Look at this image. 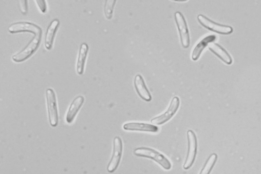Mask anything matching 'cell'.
<instances>
[{
  "instance_id": "ac0fdd59",
  "label": "cell",
  "mask_w": 261,
  "mask_h": 174,
  "mask_svg": "<svg viewBox=\"0 0 261 174\" xmlns=\"http://www.w3.org/2000/svg\"><path fill=\"white\" fill-rule=\"evenodd\" d=\"M116 3L115 0H106L104 6V14L108 19L112 18L113 9Z\"/></svg>"
},
{
  "instance_id": "d6986e66",
  "label": "cell",
  "mask_w": 261,
  "mask_h": 174,
  "mask_svg": "<svg viewBox=\"0 0 261 174\" xmlns=\"http://www.w3.org/2000/svg\"><path fill=\"white\" fill-rule=\"evenodd\" d=\"M41 13L44 14L47 12V4L44 0H37L36 1Z\"/></svg>"
},
{
  "instance_id": "4fadbf2b",
  "label": "cell",
  "mask_w": 261,
  "mask_h": 174,
  "mask_svg": "<svg viewBox=\"0 0 261 174\" xmlns=\"http://www.w3.org/2000/svg\"><path fill=\"white\" fill-rule=\"evenodd\" d=\"M208 48L215 56L220 58L226 64L230 65L232 63L233 59L230 54L218 43L211 42L209 43Z\"/></svg>"
},
{
  "instance_id": "8992f818",
  "label": "cell",
  "mask_w": 261,
  "mask_h": 174,
  "mask_svg": "<svg viewBox=\"0 0 261 174\" xmlns=\"http://www.w3.org/2000/svg\"><path fill=\"white\" fill-rule=\"evenodd\" d=\"M175 19L179 30L181 42L184 48H188L190 45V35L186 20L183 14L177 12L175 14Z\"/></svg>"
},
{
  "instance_id": "9a60e30c",
  "label": "cell",
  "mask_w": 261,
  "mask_h": 174,
  "mask_svg": "<svg viewBox=\"0 0 261 174\" xmlns=\"http://www.w3.org/2000/svg\"><path fill=\"white\" fill-rule=\"evenodd\" d=\"M216 39L215 35H209L203 39L193 49L191 58L193 61H197L200 58L203 50L208 46L209 43L213 42Z\"/></svg>"
},
{
  "instance_id": "5bb4252c",
  "label": "cell",
  "mask_w": 261,
  "mask_h": 174,
  "mask_svg": "<svg viewBox=\"0 0 261 174\" xmlns=\"http://www.w3.org/2000/svg\"><path fill=\"white\" fill-rule=\"evenodd\" d=\"M84 102V97L83 96H79L75 97L72 101L67 114L66 120L68 123L71 124L73 122Z\"/></svg>"
},
{
  "instance_id": "7a4b0ae2",
  "label": "cell",
  "mask_w": 261,
  "mask_h": 174,
  "mask_svg": "<svg viewBox=\"0 0 261 174\" xmlns=\"http://www.w3.org/2000/svg\"><path fill=\"white\" fill-rule=\"evenodd\" d=\"M42 34L35 36L28 44L12 57L13 60L17 63L22 62L30 58L38 49L41 40Z\"/></svg>"
},
{
  "instance_id": "7c38bea8",
  "label": "cell",
  "mask_w": 261,
  "mask_h": 174,
  "mask_svg": "<svg viewBox=\"0 0 261 174\" xmlns=\"http://www.w3.org/2000/svg\"><path fill=\"white\" fill-rule=\"evenodd\" d=\"M59 25V20L55 19L51 21L47 28L45 38V46L48 50H50L53 47L54 38Z\"/></svg>"
},
{
  "instance_id": "8fae6325",
  "label": "cell",
  "mask_w": 261,
  "mask_h": 174,
  "mask_svg": "<svg viewBox=\"0 0 261 174\" xmlns=\"http://www.w3.org/2000/svg\"><path fill=\"white\" fill-rule=\"evenodd\" d=\"M134 82L136 91L141 98L147 102L150 101L152 99L151 96L142 76L140 75H137Z\"/></svg>"
},
{
  "instance_id": "277c9868",
  "label": "cell",
  "mask_w": 261,
  "mask_h": 174,
  "mask_svg": "<svg viewBox=\"0 0 261 174\" xmlns=\"http://www.w3.org/2000/svg\"><path fill=\"white\" fill-rule=\"evenodd\" d=\"M188 152L187 156L185 161L183 168L188 170L194 164L198 152V140L197 136L192 130H189L187 132Z\"/></svg>"
},
{
  "instance_id": "5b68a950",
  "label": "cell",
  "mask_w": 261,
  "mask_h": 174,
  "mask_svg": "<svg viewBox=\"0 0 261 174\" xmlns=\"http://www.w3.org/2000/svg\"><path fill=\"white\" fill-rule=\"evenodd\" d=\"M198 19L200 24L204 27L217 34L228 35L231 34L233 31L231 26L216 23L203 15H199L198 16Z\"/></svg>"
},
{
  "instance_id": "6da1fadb",
  "label": "cell",
  "mask_w": 261,
  "mask_h": 174,
  "mask_svg": "<svg viewBox=\"0 0 261 174\" xmlns=\"http://www.w3.org/2000/svg\"><path fill=\"white\" fill-rule=\"evenodd\" d=\"M135 155L150 159L156 162L161 167L166 170H169L171 168L170 161L158 151L148 147H140L134 151Z\"/></svg>"
},
{
  "instance_id": "2e32d148",
  "label": "cell",
  "mask_w": 261,
  "mask_h": 174,
  "mask_svg": "<svg viewBox=\"0 0 261 174\" xmlns=\"http://www.w3.org/2000/svg\"><path fill=\"white\" fill-rule=\"evenodd\" d=\"M89 50V47L86 43H83L80 46L77 63H76V70L79 75H82L84 71L85 64Z\"/></svg>"
},
{
  "instance_id": "52a82bcc",
  "label": "cell",
  "mask_w": 261,
  "mask_h": 174,
  "mask_svg": "<svg viewBox=\"0 0 261 174\" xmlns=\"http://www.w3.org/2000/svg\"><path fill=\"white\" fill-rule=\"evenodd\" d=\"M123 150V145L122 139L116 136L113 140V154L112 159L107 167L108 172L112 173L118 168L120 164Z\"/></svg>"
},
{
  "instance_id": "3957f363",
  "label": "cell",
  "mask_w": 261,
  "mask_h": 174,
  "mask_svg": "<svg viewBox=\"0 0 261 174\" xmlns=\"http://www.w3.org/2000/svg\"><path fill=\"white\" fill-rule=\"evenodd\" d=\"M46 100L49 122L51 126L56 127L58 124V112L56 97L52 89L46 91Z\"/></svg>"
},
{
  "instance_id": "ba28073f",
  "label": "cell",
  "mask_w": 261,
  "mask_h": 174,
  "mask_svg": "<svg viewBox=\"0 0 261 174\" xmlns=\"http://www.w3.org/2000/svg\"><path fill=\"white\" fill-rule=\"evenodd\" d=\"M180 101L178 97H173L167 111L151 120V124L161 125L168 122L176 114L178 110Z\"/></svg>"
},
{
  "instance_id": "e0dca14e",
  "label": "cell",
  "mask_w": 261,
  "mask_h": 174,
  "mask_svg": "<svg viewBox=\"0 0 261 174\" xmlns=\"http://www.w3.org/2000/svg\"><path fill=\"white\" fill-rule=\"evenodd\" d=\"M217 158L218 156L216 154H212L205 161L199 174H210L215 165Z\"/></svg>"
},
{
  "instance_id": "9c48e42d",
  "label": "cell",
  "mask_w": 261,
  "mask_h": 174,
  "mask_svg": "<svg viewBox=\"0 0 261 174\" xmlns=\"http://www.w3.org/2000/svg\"><path fill=\"white\" fill-rule=\"evenodd\" d=\"M8 30L9 33L12 34L20 32H29L35 36L42 34V30L38 26L26 21H21L11 25L8 27Z\"/></svg>"
},
{
  "instance_id": "ffe728a7",
  "label": "cell",
  "mask_w": 261,
  "mask_h": 174,
  "mask_svg": "<svg viewBox=\"0 0 261 174\" xmlns=\"http://www.w3.org/2000/svg\"><path fill=\"white\" fill-rule=\"evenodd\" d=\"M19 4L21 13L26 15L28 13V10L27 1H20Z\"/></svg>"
},
{
  "instance_id": "30bf717a",
  "label": "cell",
  "mask_w": 261,
  "mask_h": 174,
  "mask_svg": "<svg viewBox=\"0 0 261 174\" xmlns=\"http://www.w3.org/2000/svg\"><path fill=\"white\" fill-rule=\"evenodd\" d=\"M124 129L127 131L143 132L150 133H157L158 127L152 124L144 123L130 122L125 124Z\"/></svg>"
}]
</instances>
